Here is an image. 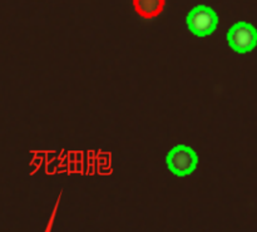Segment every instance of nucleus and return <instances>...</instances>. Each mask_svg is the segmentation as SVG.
I'll return each mask as SVG.
<instances>
[{
  "instance_id": "nucleus-2",
  "label": "nucleus",
  "mask_w": 257,
  "mask_h": 232,
  "mask_svg": "<svg viewBox=\"0 0 257 232\" xmlns=\"http://www.w3.org/2000/svg\"><path fill=\"white\" fill-rule=\"evenodd\" d=\"M217 15L206 5L193 8L187 15V27L197 37H207L217 27Z\"/></svg>"
},
{
  "instance_id": "nucleus-4",
  "label": "nucleus",
  "mask_w": 257,
  "mask_h": 232,
  "mask_svg": "<svg viewBox=\"0 0 257 232\" xmlns=\"http://www.w3.org/2000/svg\"><path fill=\"white\" fill-rule=\"evenodd\" d=\"M167 0H132L136 14L145 20H153L166 9Z\"/></svg>"
},
{
  "instance_id": "nucleus-3",
  "label": "nucleus",
  "mask_w": 257,
  "mask_h": 232,
  "mask_svg": "<svg viewBox=\"0 0 257 232\" xmlns=\"http://www.w3.org/2000/svg\"><path fill=\"white\" fill-rule=\"evenodd\" d=\"M227 42L235 52L247 53L257 45V30L250 23H236L227 33Z\"/></svg>"
},
{
  "instance_id": "nucleus-1",
  "label": "nucleus",
  "mask_w": 257,
  "mask_h": 232,
  "mask_svg": "<svg viewBox=\"0 0 257 232\" xmlns=\"http://www.w3.org/2000/svg\"><path fill=\"white\" fill-rule=\"evenodd\" d=\"M198 163L197 155L188 146H176L167 156V166L172 173L180 177L191 175Z\"/></svg>"
}]
</instances>
